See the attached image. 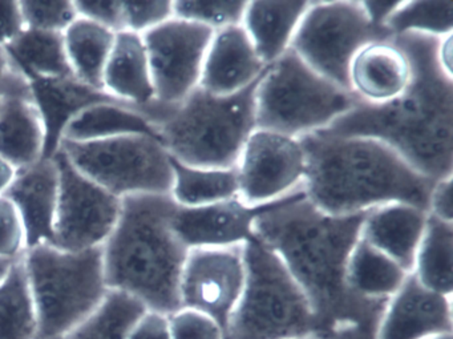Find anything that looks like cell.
I'll list each match as a JSON object with an SVG mask.
<instances>
[{"mask_svg":"<svg viewBox=\"0 0 453 339\" xmlns=\"http://www.w3.org/2000/svg\"><path fill=\"white\" fill-rule=\"evenodd\" d=\"M79 172L116 197L171 195V155L157 137L148 135L97 142L63 140L59 148Z\"/></svg>","mask_w":453,"mask_h":339,"instance_id":"obj_9","label":"cell"},{"mask_svg":"<svg viewBox=\"0 0 453 339\" xmlns=\"http://www.w3.org/2000/svg\"><path fill=\"white\" fill-rule=\"evenodd\" d=\"M410 274L396 261L360 237L349 257L347 285L360 298L388 301Z\"/></svg>","mask_w":453,"mask_h":339,"instance_id":"obj_27","label":"cell"},{"mask_svg":"<svg viewBox=\"0 0 453 339\" xmlns=\"http://www.w3.org/2000/svg\"><path fill=\"white\" fill-rule=\"evenodd\" d=\"M147 307L123 291L108 290L102 304L63 339H127Z\"/></svg>","mask_w":453,"mask_h":339,"instance_id":"obj_32","label":"cell"},{"mask_svg":"<svg viewBox=\"0 0 453 339\" xmlns=\"http://www.w3.org/2000/svg\"><path fill=\"white\" fill-rule=\"evenodd\" d=\"M0 103H2V97H0Z\"/></svg>","mask_w":453,"mask_h":339,"instance_id":"obj_51","label":"cell"},{"mask_svg":"<svg viewBox=\"0 0 453 339\" xmlns=\"http://www.w3.org/2000/svg\"><path fill=\"white\" fill-rule=\"evenodd\" d=\"M246 280L226 339L327 336L282 259L257 238L245 243Z\"/></svg>","mask_w":453,"mask_h":339,"instance_id":"obj_6","label":"cell"},{"mask_svg":"<svg viewBox=\"0 0 453 339\" xmlns=\"http://www.w3.org/2000/svg\"><path fill=\"white\" fill-rule=\"evenodd\" d=\"M242 26L216 31L206 52L200 89L214 95H233L250 87L266 73Z\"/></svg>","mask_w":453,"mask_h":339,"instance_id":"obj_19","label":"cell"},{"mask_svg":"<svg viewBox=\"0 0 453 339\" xmlns=\"http://www.w3.org/2000/svg\"><path fill=\"white\" fill-rule=\"evenodd\" d=\"M359 103L290 50L267 67L257 84V129L301 139L325 131Z\"/></svg>","mask_w":453,"mask_h":339,"instance_id":"obj_8","label":"cell"},{"mask_svg":"<svg viewBox=\"0 0 453 339\" xmlns=\"http://www.w3.org/2000/svg\"><path fill=\"white\" fill-rule=\"evenodd\" d=\"M453 334L452 296L424 288L412 274L388 299L375 339H428Z\"/></svg>","mask_w":453,"mask_h":339,"instance_id":"obj_16","label":"cell"},{"mask_svg":"<svg viewBox=\"0 0 453 339\" xmlns=\"http://www.w3.org/2000/svg\"><path fill=\"white\" fill-rule=\"evenodd\" d=\"M367 213H326L301 189L254 222L257 240L282 259L327 336L342 323H378L388 302L360 298L347 285L349 257Z\"/></svg>","mask_w":453,"mask_h":339,"instance_id":"obj_1","label":"cell"},{"mask_svg":"<svg viewBox=\"0 0 453 339\" xmlns=\"http://www.w3.org/2000/svg\"><path fill=\"white\" fill-rule=\"evenodd\" d=\"M25 30L20 2H0V46H9Z\"/></svg>","mask_w":453,"mask_h":339,"instance_id":"obj_41","label":"cell"},{"mask_svg":"<svg viewBox=\"0 0 453 339\" xmlns=\"http://www.w3.org/2000/svg\"><path fill=\"white\" fill-rule=\"evenodd\" d=\"M18 169L0 156V196L4 195L17 176Z\"/></svg>","mask_w":453,"mask_h":339,"instance_id":"obj_47","label":"cell"},{"mask_svg":"<svg viewBox=\"0 0 453 339\" xmlns=\"http://www.w3.org/2000/svg\"><path fill=\"white\" fill-rule=\"evenodd\" d=\"M440 65L447 73H452V35L440 39L437 49Z\"/></svg>","mask_w":453,"mask_h":339,"instance_id":"obj_46","label":"cell"},{"mask_svg":"<svg viewBox=\"0 0 453 339\" xmlns=\"http://www.w3.org/2000/svg\"><path fill=\"white\" fill-rule=\"evenodd\" d=\"M288 197L258 206L248 205L240 197L198 208L177 205L172 229L189 250L243 245L256 238L253 229L256 220Z\"/></svg>","mask_w":453,"mask_h":339,"instance_id":"obj_15","label":"cell"},{"mask_svg":"<svg viewBox=\"0 0 453 339\" xmlns=\"http://www.w3.org/2000/svg\"><path fill=\"white\" fill-rule=\"evenodd\" d=\"M378 323H342L333 328L328 339H375Z\"/></svg>","mask_w":453,"mask_h":339,"instance_id":"obj_44","label":"cell"},{"mask_svg":"<svg viewBox=\"0 0 453 339\" xmlns=\"http://www.w3.org/2000/svg\"><path fill=\"white\" fill-rule=\"evenodd\" d=\"M248 2L245 0H177L173 15L211 28L214 33L222 28L242 25Z\"/></svg>","mask_w":453,"mask_h":339,"instance_id":"obj_34","label":"cell"},{"mask_svg":"<svg viewBox=\"0 0 453 339\" xmlns=\"http://www.w3.org/2000/svg\"><path fill=\"white\" fill-rule=\"evenodd\" d=\"M173 17V2L171 0L123 2L124 31L144 35Z\"/></svg>","mask_w":453,"mask_h":339,"instance_id":"obj_36","label":"cell"},{"mask_svg":"<svg viewBox=\"0 0 453 339\" xmlns=\"http://www.w3.org/2000/svg\"><path fill=\"white\" fill-rule=\"evenodd\" d=\"M386 27L392 35L420 34L444 38L453 33V2L402 0L399 9L392 14Z\"/></svg>","mask_w":453,"mask_h":339,"instance_id":"obj_33","label":"cell"},{"mask_svg":"<svg viewBox=\"0 0 453 339\" xmlns=\"http://www.w3.org/2000/svg\"><path fill=\"white\" fill-rule=\"evenodd\" d=\"M296 339H328V336L310 335V336H302V338H296Z\"/></svg>","mask_w":453,"mask_h":339,"instance_id":"obj_50","label":"cell"},{"mask_svg":"<svg viewBox=\"0 0 453 339\" xmlns=\"http://www.w3.org/2000/svg\"><path fill=\"white\" fill-rule=\"evenodd\" d=\"M52 158L59 171L52 246L65 251L100 248L118 224L123 200L84 176L60 150Z\"/></svg>","mask_w":453,"mask_h":339,"instance_id":"obj_11","label":"cell"},{"mask_svg":"<svg viewBox=\"0 0 453 339\" xmlns=\"http://www.w3.org/2000/svg\"><path fill=\"white\" fill-rule=\"evenodd\" d=\"M31 99L38 110L46 135L44 158L57 155L71 121L87 108L100 103H124L76 78L28 79ZM127 105V104H126ZM131 107V105H129ZM150 119V118H148Z\"/></svg>","mask_w":453,"mask_h":339,"instance_id":"obj_21","label":"cell"},{"mask_svg":"<svg viewBox=\"0 0 453 339\" xmlns=\"http://www.w3.org/2000/svg\"><path fill=\"white\" fill-rule=\"evenodd\" d=\"M43 124L31 97H4L0 103V156L19 169L44 158Z\"/></svg>","mask_w":453,"mask_h":339,"instance_id":"obj_24","label":"cell"},{"mask_svg":"<svg viewBox=\"0 0 453 339\" xmlns=\"http://www.w3.org/2000/svg\"><path fill=\"white\" fill-rule=\"evenodd\" d=\"M428 212L410 204H388L368 212L362 238L403 269L412 273L416 251L426 232Z\"/></svg>","mask_w":453,"mask_h":339,"instance_id":"obj_22","label":"cell"},{"mask_svg":"<svg viewBox=\"0 0 453 339\" xmlns=\"http://www.w3.org/2000/svg\"><path fill=\"white\" fill-rule=\"evenodd\" d=\"M17 262V261H15ZM12 261H6V259H0V281L4 280V275L9 273V270L12 269Z\"/></svg>","mask_w":453,"mask_h":339,"instance_id":"obj_48","label":"cell"},{"mask_svg":"<svg viewBox=\"0 0 453 339\" xmlns=\"http://www.w3.org/2000/svg\"><path fill=\"white\" fill-rule=\"evenodd\" d=\"M411 274L429 290L453 294V224L429 216Z\"/></svg>","mask_w":453,"mask_h":339,"instance_id":"obj_28","label":"cell"},{"mask_svg":"<svg viewBox=\"0 0 453 339\" xmlns=\"http://www.w3.org/2000/svg\"><path fill=\"white\" fill-rule=\"evenodd\" d=\"M391 39L388 28L371 23L360 0H317L302 18L290 50L315 73L349 91V65L357 52Z\"/></svg>","mask_w":453,"mask_h":339,"instance_id":"obj_10","label":"cell"},{"mask_svg":"<svg viewBox=\"0 0 453 339\" xmlns=\"http://www.w3.org/2000/svg\"><path fill=\"white\" fill-rule=\"evenodd\" d=\"M38 318L23 257L0 281V339H36Z\"/></svg>","mask_w":453,"mask_h":339,"instance_id":"obj_31","label":"cell"},{"mask_svg":"<svg viewBox=\"0 0 453 339\" xmlns=\"http://www.w3.org/2000/svg\"><path fill=\"white\" fill-rule=\"evenodd\" d=\"M173 185L171 197L179 206L198 208L238 197L235 168H197L171 156Z\"/></svg>","mask_w":453,"mask_h":339,"instance_id":"obj_30","label":"cell"},{"mask_svg":"<svg viewBox=\"0 0 453 339\" xmlns=\"http://www.w3.org/2000/svg\"><path fill=\"white\" fill-rule=\"evenodd\" d=\"M258 81L233 95H214L198 87L174 105L156 126L169 155L197 168H235L246 142L257 129Z\"/></svg>","mask_w":453,"mask_h":339,"instance_id":"obj_5","label":"cell"},{"mask_svg":"<svg viewBox=\"0 0 453 339\" xmlns=\"http://www.w3.org/2000/svg\"><path fill=\"white\" fill-rule=\"evenodd\" d=\"M4 196L22 220L27 250L44 243L54 245L59 198V171L54 158L19 169Z\"/></svg>","mask_w":453,"mask_h":339,"instance_id":"obj_18","label":"cell"},{"mask_svg":"<svg viewBox=\"0 0 453 339\" xmlns=\"http://www.w3.org/2000/svg\"><path fill=\"white\" fill-rule=\"evenodd\" d=\"M36 318V339H63L107 296L103 250L65 251L52 245L28 249L23 256Z\"/></svg>","mask_w":453,"mask_h":339,"instance_id":"obj_7","label":"cell"},{"mask_svg":"<svg viewBox=\"0 0 453 339\" xmlns=\"http://www.w3.org/2000/svg\"><path fill=\"white\" fill-rule=\"evenodd\" d=\"M115 38L113 31L83 18L63 33L68 63L79 81L103 91V76Z\"/></svg>","mask_w":453,"mask_h":339,"instance_id":"obj_26","label":"cell"},{"mask_svg":"<svg viewBox=\"0 0 453 339\" xmlns=\"http://www.w3.org/2000/svg\"><path fill=\"white\" fill-rule=\"evenodd\" d=\"M132 135L160 139L155 124L144 113L120 103H100L79 113L65 128L63 140L87 143Z\"/></svg>","mask_w":453,"mask_h":339,"instance_id":"obj_25","label":"cell"},{"mask_svg":"<svg viewBox=\"0 0 453 339\" xmlns=\"http://www.w3.org/2000/svg\"><path fill=\"white\" fill-rule=\"evenodd\" d=\"M168 322L171 339H226L221 325L197 310L182 307L168 315Z\"/></svg>","mask_w":453,"mask_h":339,"instance_id":"obj_37","label":"cell"},{"mask_svg":"<svg viewBox=\"0 0 453 339\" xmlns=\"http://www.w3.org/2000/svg\"><path fill=\"white\" fill-rule=\"evenodd\" d=\"M4 49L27 79L75 78L63 34L26 28Z\"/></svg>","mask_w":453,"mask_h":339,"instance_id":"obj_29","label":"cell"},{"mask_svg":"<svg viewBox=\"0 0 453 339\" xmlns=\"http://www.w3.org/2000/svg\"><path fill=\"white\" fill-rule=\"evenodd\" d=\"M127 339H171L168 315L148 310L132 327Z\"/></svg>","mask_w":453,"mask_h":339,"instance_id":"obj_42","label":"cell"},{"mask_svg":"<svg viewBox=\"0 0 453 339\" xmlns=\"http://www.w3.org/2000/svg\"><path fill=\"white\" fill-rule=\"evenodd\" d=\"M412 78L404 50L391 41L363 47L349 65V91L365 104H384L403 94Z\"/></svg>","mask_w":453,"mask_h":339,"instance_id":"obj_20","label":"cell"},{"mask_svg":"<svg viewBox=\"0 0 453 339\" xmlns=\"http://www.w3.org/2000/svg\"><path fill=\"white\" fill-rule=\"evenodd\" d=\"M20 10L26 28L49 33L63 34L79 18L70 0H23Z\"/></svg>","mask_w":453,"mask_h":339,"instance_id":"obj_35","label":"cell"},{"mask_svg":"<svg viewBox=\"0 0 453 339\" xmlns=\"http://www.w3.org/2000/svg\"><path fill=\"white\" fill-rule=\"evenodd\" d=\"M301 143L307 163L304 196L320 211L352 216L399 203L428 212L434 181L379 140L320 131Z\"/></svg>","mask_w":453,"mask_h":339,"instance_id":"obj_3","label":"cell"},{"mask_svg":"<svg viewBox=\"0 0 453 339\" xmlns=\"http://www.w3.org/2000/svg\"><path fill=\"white\" fill-rule=\"evenodd\" d=\"M452 181L453 177L434 181L429 196L428 214L453 224Z\"/></svg>","mask_w":453,"mask_h":339,"instance_id":"obj_43","label":"cell"},{"mask_svg":"<svg viewBox=\"0 0 453 339\" xmlns=\"http://www.w3.org/2000/svg\"><path fill=\"white\" fill-rule=\"evenodd\" d=\"M27 250L22 220L14 204L0 196V259L18 261Z\"/></svg>","mask_w":453,"mask_h":339,"instance_id":"obj_38","label":"cell"},{"mask_svg":"<svg viewBox=\"0 0 453 339\" xmlns=\"http://www.w3.org/2000/svg\"><path fill=\"white\" fill-rule=\"evenodd\" d=\"M360 4H362L363 10L371 23L378 27H386L389 18L402 4V0H397V2H360Z\"/></svg>","mask_w":453,"mask_h":339,"instance_id":"obj_45","label":"cell"},{"mask_svg":"<svg viewBox=\"0 0 453 339\" xmlns=\"http://www.w3.org/2000/svg\"><path fill=\"white\" fill-rule=\"evenodd\" d=\"M428 339H453V334H444V335L432 336V338Z\"/></svg>","mask_w":453,"mask_h":339,"instance_id":"obj_49","label":"cell"},{"mask_svg":"<svg viewBox=\"0 0 453 339\" xmlns=\"http://www.w3.org/2000/svg\"><path fill=\"white\" fill-rule=\"evenodd\" d=\"M213 35L205 26L174 17L142 35L156 102L180 104L200 87Z\"/></svg>","mask_w":453,"mask_h":339,"instance_id":"obj_12","label":"cell"},{"mask_svg":"<svg viewBox=\"0 0 453 339\" xmlns=\"http://www.w3.org/2000/svg\"><path fill=\"white\" fill-rule=\"evenodd\" d=\"M31 97L30 83L7 50L0 46V97Z\"/></svg>","mask_w":453,"mask_h":339,"instance_id":"obj_40","label":"cell"},{"mask_svg":"<svg viewBox=\"0 0 453 339\" xmlns=\"http://www.w3.org/2000/svg\"><path fill=\"white\" fill-rule=\"evenodd\" d=\"M440 39L395 36L412 65L405 91L384 104L360 102L325 131L379 140L432 181L453 177V73L440 65Z\"/></svg>","mask_w":453,"mask_h":339,"instance_id":"obj_2","label":"cell"},{"mask_svg":"<svg viewBox=\"0 0 453 339\" xmlns=\"http://www.w3.org/2000/svg\"><path fill=\"white\" fill-rule=\"evenodd\" d=\"M176 208L169 195L123 198L118 224L102 246L108 290L165 315L181 309L180 281L189 253L172 229Z\"/></svg>","mask_w":453,"mask_h":339,"instance_id":"obj_4","label":"cell"},{"mask_svg":"<svg viewBox=\"0 0 453 339\" xmlns=\"http://www.w3.org/2000/svg\"><path fill=\"white\" fill-rule=\"evenodd\" d=\"M306 152L301 139L256 129L238 158V197L265 205L303 189Z\"/></svg>","mask_w":453,"mask_h":339,"instance_id":"obj_13","label":"cell"},{"mask_svg":"<svg viewBox=\"0 0 453 339\" xmlns=\"http://www.w3.org/2000/svg\"><path fill=\"white\" fill-rule=\"evenodd\" d=\"M103 91L160 124L174 105L156 102L144 39L131 31L116 34L103 76Z\"/></svg>","mask_w":453,"mask_h":339,"instance_id":"obj_17","label":"cell"},{"mask_svg":"<svg viewBox=\"0 0 453 339\" xmlns=\"http://www.w3.org/2000/svg\"><path fill=\"white\" fill-rule=\"evenodd\" d=\"M311 2H248L242 27L265 65L290 51L291 42Z\"/></svg>","mask_w":453,"mask_h":339,"instance_id":"obj_23","label":"cell"},{"mask_svg":"<svg viewBox=\"0 0 453 339\" xmlns=\"http://www.w3.org/2000/svg\"><path fill=\"white\" fill-rule=\"evenodd\" d=\"M79 18L91 20L113 33L124 31L123 2L119 0H76Z\"/></svg>","mask_w":453,"mask_h":339,"instance_id":"obj_39","label":"cell"},{"mask_svg":"<svg viewBox=\"0 0 453 339\" xmlns=\"http://www.w3.org/2000/svg\"><path fill=\"white\" fill-rule=\"evenodd\" d=\"M245 243L190 249L180 281L181 309L213 318L226 334L227 323L245 288Z\"/></svg>","mask_w":453,"mask_h":339,"instance_id":"obj_14","label":"cell"}]
</instances>
